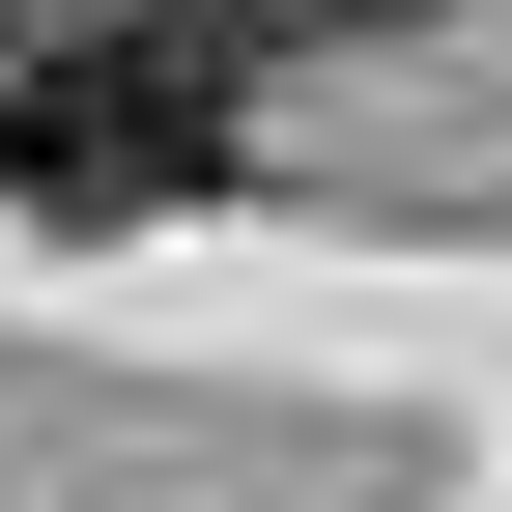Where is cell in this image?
Instances as JSON below:
<instances>
[{"label": "cell", "instance_id": "6da1fadb", "mask_svg": "<svg viewBox=\"0 0 512 512\" xmlns=\"http://www.w3.org/2000/svg\"><path fill=\"white\" fill-rule=\"evenodd\" d=\"M228 171V0H0V200L171 228Z\"/></svg>", "mask_w": 512, "mask_h": 512}, {"label": "cell", "instance_id": "7a4b0ae2", "mask_svg": "<svg viewBox=\"0 0 512 512\" xmlns=\"http://www.w3.org/2000/svg\"><path fill=\"white\" fill-rule=\"evenodd\" d=\"M256 29H456V0H256Z\"/></svg>", "mask_w": 512, "mask_h": 512}]
</instances>
